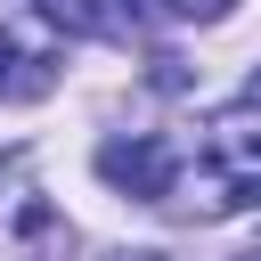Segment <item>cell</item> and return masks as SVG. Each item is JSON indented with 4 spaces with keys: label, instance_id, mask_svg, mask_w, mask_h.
I'll return each instance as SVG.
<instances>
[{
    "label": "cell",
    "instance_id": "obj_3",
    "mask_svg": "<svg viewBox=\"0 0 261 261\" xmlns=\"http://www.w3.org/2000/svg\"><path fill=\"white\" fill-rule=\"evenodd\" d=\"M163 8H171V16H196V24H212V16H228L237 0H163Z\"/></svg>",
    "mask_w": 261,
    "mask_h": 261
},
{
    "label": "cell",
    "instance_id": "obj_5",
    "mask_svg": "<svg viewBox=\"0 0 261 261\" xmlns=\"http://www.w3.org/2000/svg\"><path fill=\"white\" fill-rule=\"evenodd\" d=\"M0 82H8V41H0Z\"/></svg>",
    "mask_w": 261,
    "mask_h": 261
},
{
    "label": "cell",
    "instance_id": "obj_1",
    "mask_svg": "<svg viewBox=\"0 0 261 261\" xmlns=\"http://www.w3.org/2000/svg\"><path fill=\"white\" fill-rule=\"evenodd\" d=\"M98 179H106L114 196L171 204V188H179V155H171V139H155V130H130V139H106V147H98Z\"/></svg>",
    "mask_w": 261,
    "mask_h": 261
},
{
    "label": "cell",
    "instance_id": "obj_4",
    "mask_svg": "<svg viewBox=\"0 0 261 261\" xmlns=\"http://www.w3.org/2000/svg\"><path fill=\"white\" fill-rule=\"evenodd\" d=\"M122 261H163V253H122Z\"/></svg>",
    "mask_w": 261,
    "mask_h": 261
},
{
    "label": "cell",
    "instance_id": "obj_2",
    "mask_svg": "<svg viewBox=\"0 0 261 261\" xmlns=\"http://www.w3.org/2000/svg\"><path fill=\"white\" fill-rule=\"evenodd\" d=\"M49 24H65V33H98L106 16H98V0H33Z\"/></svg>",
    "mask_w": 261,
    "mask_h": 261
}]
</instances>
